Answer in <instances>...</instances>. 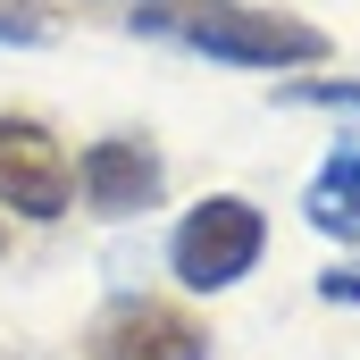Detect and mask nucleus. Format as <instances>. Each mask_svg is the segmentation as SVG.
Here are the masks:
<instances>
[{"label": "nucleus", "mask_w": 360, "mask_h": 360, "mask_svg": "<svg viewBox=\"0 0 360 360\" xmlns=\"http://www.w3.org/2000/svg\"><path fill=\"white\" fill-rule=\"evenodd\" d=\"M134 34H168L201 59H226V68H319L327 59V34L293 8H260V0H143L126 8Z\"/></svg>", "instance_id": "f257e3e1"}, {"label": "nucleus", "mask_w": 360, "mask_h": 360, "mask_svg": "<svg viewBox=\"0 0 360 360\" xmlns=\"http://www.w3.org/2000/svg\"><path fill=\"white\" fill-rule=\"evenodd\" d=\"M260 252H269V218H260L243 193L193 201L176 218V235H168V269H176L184 293H226V285H243V276L260 269Z\"/></svg>", "instance_id": "f03ea898"}, {"label": "nucleus", "mask_w": 360, "mask_h": 360, "mask_svg": "<svg viewBox=\"0 0 360 360\" xmlns=\"http://www.w3.org/2000/svg\"><path fill=\"white\" fill-rule=\"evenodd\" d=\"M76 210V160H68V143L42 126V117H0V218H34V226H51V218H68Z\"/></svg>", "instance_id": "7ed1b4c3"}, {"label": "nucleus", "mask_w": 360, "mask_h": 360, "mask_svg": "<svg viewBox=\"0 0 360 360\" xmlns=\"http://www.w3.org/2000/svg\"><path fill=\"white\" fill-rule=\"evenodd\" d=\"M84 360H210V327L176 310V302H151V293H126L92 319Z\"/></svg>", "instance_id": "20e7f679"}, {"label": "nucleus", "mask_w": 360, "mask_h": 360, "mask_svg": "<svg viewBox=\"0 0 360 360\" xmlns=\"http://www.w3.org/2000/svg\"><path fill=\"white\" fill-rule=\"evenodd\" d=\"M160 184H168V168H160V151H151L143 134H101V143H84V160H76V193H84L101 218L151 210Z\"/></svg>", "instance_id": "39448f33"}, {"label": "nucleus", "mask_w": 360, "mask_h": 360, "mask_svg": "<svg viewBox=\"0 0 360 360\" xmlns=\"http://www.w3.org/2000/svg\"><path fill=\"white\" fill-rule=\"evenodd\" d=\"M302 218H310L327 243H360V151H335V160L310 176Z\"/></svg>", "instance_id": "423d86ee"}, {"label": "nucleus", "mask_w": 360, "mask_h": 360, "mask_svg": "<svg viewBox=\"0 0 360 360\" xmlns=\"http://www.w3.org/2000/svg\"><path fill=\"white\" fill-rule=\"evenodd\" d=\"M0 42H51V17L34 0H0Z\"/></svg>", "instance_id": "0eeeda50"}, {"label": "nucleus", "mask_w": 360, "mask_h": 360, "mask_svg": "<svg viewBox=\"0 0 360 360\" xmlns=\"http://www.w3.org/2000/svg\"><path fill=\"white\" fill-rule=\"evenodd\" d=\"M319 293H327V302H360V269H327Z\"/></svg>", "instance_id": "6e6552de"}, {"label": "nucleus", "mask_w": 360, "mask_h": 360, "mask_svg": "<svg viewBox=\"0 0 360 360\" xmlns=\"http://www.w3.org/2000/svg\"><path fill=\"white\" fill-rule=\"evenodd\" d=\"M0 260H8V218H0Z\"/></svg>", "instance_id": "1a4fd4ad"}, {"label": "nucleus", "mask_w": 360, "mask_h": 360, "mask_svg": "<svg viewBox=\"0 0 360 360\" xmlns=\"http://www.w3.org/2000/svg\"><path fill=\"white\" fill-rule=\"evenodd\" d=\"M0 360H8V352H0Z\"/></svg>", "instance_id": "9d476101"}]
</instances>
